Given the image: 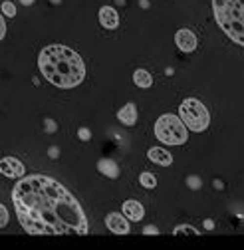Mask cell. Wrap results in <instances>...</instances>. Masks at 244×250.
<instances>
[{"instance_id": "obj_1", "label": "cell", "mask_w": 244, "mask_h": 250, "mask_svg": "<svg viewBox=\"0 0 244 250\" xmlns=\"http://www.w3.org/2000/svg\"><path fill=\"white\" fill-rule=\"evenodd\" d=\"M12 205L22 229L32 236L87 234V216L80 201L48 175H28L12 187Z\"/></svg>"}, {"instance_id": "obj_2", "label": "cell", "mask_w": 244, "mask_h": 250, "mask_svg": "<svg viewBox=\"0 0 244 250\" xmlns=\"http://www.w3.org/2000/svg\"><path fill=\"white\" fill-rule=\"evenodd\" d=\"M38 68L42 76L60 89L78 87L85 80V64L81 56L64 44H50L42 48Z\"/></svg>"}, {"instance_id": "obj_3", "label": "cell", "mask_w": 244, "mask_h": 250, "mask_svg": "<svg viewBox=\"0 0 244 250\" xmlns=\"http://www.w3.org/2000/svg\"><path fill=\"white\" fill-rule=\"evenodd\" d=\"M212 12L223 32L244 46V0H212Z\"/></svg>"}, {"instance_id": "obj_4", "label": "cell", "mask_w": 244, "mask_h": 250, "mask_svg": "<svg viewBox=\"0 0 244 250\" xmlns=\"http://www.w3.org/2000/svg\"><path fill=\"white\" fill-rule=\"evenodd\" d=\"M155 137L163 145H185L189 139V127L175 113H163L155 121Z\"/></svg>"}, {"instance_id": "obj_5", "label": "cell", "mask_w": 244, "mask_h": 250, "mask_svg": "<svg viewBox=\"0 0 244 250\" xmlns=\"http://www.w3.org/2000/svg\"><path fill=\"white\" fill-rule=\"evenodd\" d=\"M179 117L189 127V131H195V133L206 131L208 125H210V113H208L206 105L197 98H187V100L181 102Z\"/></svg>"}, {"instance_id": "obj_6", "label": "cell", "mask_w": 244, "mask_h": 250, "mask_svg": "<svg viewBox=\"0 0 244 250\" xmlns=\"http://www.w3.org/2000/svg\"><path fill=\"white\" fill-rule=\"evenodd\" d=\"M175 44L181 52H185V54H191L197 50V36L193 30L189 28H181L177 30V34H175Z\"/></svg>"}, {"instance_id": "obj_7", "label": "cell", "mask_w": 244, "mask_h": 250, "mask_svg": "<svg viewBox=\"0 0 244 250\" xmlns=\"http://www.w3.org/2000/svg\"><path fill=\"white\" fill-rule=\"evenodd\" d=\"M105 227L115 234H129V230H131L129 218L125 214H119V212H109L105 216Z\"/></svg>"}, {"instance_id": "obj_8", "label": "cell", "mask_w": 244, "mask_h": 250, "mask_svg": "<svg viewBox=\"0 0 244 250\" xmlns=\"http://www.w3.org/2000/svg\"><path fill=\"white\" fill-rule=\"evenodd\" d=\"M0 171L8 179H22L26 175L22 161L16 157H2V161H0Z\"/></svg>"}, {"instance_id": "obj_9", "label": "cell", "mask_w": 244, "mask_h": 250, "mask_svg": "<svg viewBox=\"0 0 244 250\" xmlns=\"http://www.w3.org/2000/svg\"><path fill=\"white\" fill-rule=\"evenodd\" d=\"M98 18H100V24L105 30H115L119 26V14L113 6H102L100 12H98Z\"/></svg>"}, {"instance_id": "obj_10", "label": "cell", "mask_w": 244, "mask_h": 250, "mask_svg": "<svg viewBox=\"0 0 244 250\" xmlns=\"http://www.w3.org/2000/svg\"><path fill=\"white\" fill-rule=\"evenodd\" d=\"M121 208H123V214L129 218L131 223H139V221H143V216H145V207L139 201H133V199L125 201Z\"/></svg>"}, {"instance_id": "obj_11", "label": "cell", "mask_w": 244, "mask_h": 250, "mask_svg": "<svg viewBox=\"0 0 244 250\" xmlns=\"http://www.w3.org/2000/svg\"><path fill=\"white\" fill-rule=\"evenodd\" d=\"M147 157H149V161H153L155 165H161V167H169L173 163V155L161 147H151L147 151Z\"/></svg>"}, {"instance_id": "obj_12", "label": "cell", "mask_w": 244, "mask_h": 250, "mask_svg": "<svg viewBox=\"0 0 244 250\" xmlns=\"http://www.w3.org/2000/svg\"><path fill=\"white\" fill-rule=\"evenodd\" d=\"M117 119L123 123L125 127H133V125L137 123V107H135V104L133 102L125 104L123 107L117 111Z\"/></svg>"}, {"instance_id": "obj_13", "label": "cell", "mask_w": 244, "mask_h": 250, "mask_svg": "<svg viewBox=\"0 0 244 250\" xmlns=\"http://www.w3.org/2000/svg\"><path fill=\"white\" fill-rule=\"evenodd\" d=\"M98 171H100L102 175L109 177V179H117V177H119V167H117V163L111 161V159H102V161L98 163Z\"/></svg>"}, {"instance_id": "obj_14", "label": "cell", "mask_w": 244, "mask_h": 250, "mask_svg": "<svg viewBox=\"0 0 244 250\" xmlns=\"http://www.w3.org/2000/svg\"><path fill=\"white\" fill-rule=\"evenodd\" d=\"M133 82L141 89H147V87L153 85V78H151V74L147 70H135L133 72Z\"/></svg>"}, {"instance_id": "obj_15", "label": "cell", "mask_w": 244, "mask_h": 250, "mask_svg": "<svg viewBox=\"0 0 244 250\" xmlns=\"http://www.w3.org/2000/svg\"><path fill=\"white\" fill-rule=\"evenodd\" d=\"M139 185L141 187H145V189H155L157 187V179H155V175L153 173H141L139 175Z\"/></svg>"}, {"instance_id": "obj_16", "label": "cell", "mask_w": 244, "mask_h": 250, "mask_svg": "<svg viewBox=\"0 0 244 250\" xmlns=\"http://www.w3.org/2000/svg\"><path fill=\"white\" fill-rule=\"evenodd\" d=\"M173 234H187V236H199L201 232L195 229V227H191V225H181V227H177L175 230H173Z\"/></svg>"}, {"instance_id": "obj_17", "label": "cell", "mask_w": 244, "mask_h": 250, "mask_svg": "<svg viewBox=\"0 0 244 250\" xmlns=\"http://www.w3.org/2000/svg\"><path fill=\"white\" fill-rule=\"evenodd\" d=\"M2 14L8 16V18H14V16H16V6H14V2H10V0H4V2H2Z\"/></svg>"}, {"instance_id": "obj_18", "label": "cell", "mask_w": 244, "mask_h": 250, "mask_svg": "<svg viewBox=\"0 0 244 250\" xmlns=\"http://www.w3.org/2000/svg\"><path fill=\"white\" fill-rule=\"evenodd\" d=\"M187 187H189V189H195V191H199L201 187H203V181H201L199 177L191 175V177H187Z\"/></svg>"}, {"instance_id": "obj_19", "label": "cell", "mask_w": 244, "mask_h": 250, "mask_svg": "<svg viewBox=\"0 0 244 250\" xmlns=\"http://www.w3.org/2000/svg\"><path fill=\"white\" fill-rule=\"evenodd\" d=\"M6 225H8V210L4 205H0V227L4 229Z\"/></svg>"}, {"instance_id": "obj_20", "label": "cell", "mask_w": 244, "mask_h": 250, "mask_svg": "<svg viewBox=\"0 0 244 250\" xmlns=\"http://www.w3.org/2000/svg\"><path fill=\"white\" fill-rule=\"evenodd\" d=\"M78 137H80L81 141H89V139H91V131H89L87 127H81V129H78Z\"/></svg>"}, {"instance_id": "obj_21", "label": "cell", "mask_w": 244, "mask_h": 250, "mask_svg": "<svg viewBox=\"0 0 244 250\" xmlns=\"http://www.w3.org/2000/svg\"><path fill=\"white\" fill-rule=\"evenodd\" d=\"M44 125H46V131L48 133H54L56 131V121L54 119H44Z\"/></svg>"}, {"instance_id": "obj_22", "label": "cell", "mask_w": 244, "mask_h": 250, "mask_svg": "<svg viewBox=\"0 0 244 250\" xmlns=\"http://www.w3.org/2000/svg\"><path fill=\"white\" fill-rule=\"evenodd\" d=\"M143 234H159V229L157 227H145L143 229Z\"/></svg>"}, {"instance_id": "obj_23", "label": "cell", "mask_w": 244, "mask_h": 250, "mask_svg": "<svg viewBox=\"0 0 244 250\" xmlns=\"http://www.w3.org/2000/svg\"><path fill=\"white\" fill-rule=\"evenodd\" d=\"M6 36V22L4 18H0V38H4Z\"/></svg>"}, {"instance_id": "obj_24", "label": "cell", "mask_w": 244, "mask_h": 250, "mask_svg": "<svg viewBox=\"0 0 244 250\" xmlns=\"http://www.w3.org/2000/svg\"><path fill=\"white\" fill-rule=\"evenodd\" d=\"M204 229L206 230H212V229H215V223H212V221H204Z\"/></svg>"}, {"instance_id": "obj_25", "label": "cell", "mask_w": 244, "mask_h": 250, "mask_svg": "<svg viewBox=\"0 0 244 250\" xmlns=\"http://www.w3.org/2000/svg\"><path fill=\"white\" fill-rule=\"evenodd\" d=\"M48 153H50V157H58V155H60V151H58L56 147H54V149H50Z\"/></svg>"}, {"instance_id": "obj_26", "label": "cell", "mask_w": 244, "mask_h": 250, "mask_svg": "<svg viewBox=\"0 0 244 250\" xmlns=\"http://www.w3.org/2000/svg\"><path fill=\"white\" fill-rule=\"evenodd\" d=\"M20 2H22L24 6H30V4H34V0H20Z\"/></svg>"}, {"instance_id": "obj_27", "label": "cell", "mask_w": 244, "mask_h": 250, "mask_svg": "<svg viewBox=\"0 0 244 250\" xmlns=\"http://www.w3.org/2000/svg\"><path fill=\"white\" fill-rule=\"evenodd\" d=\"M52 2H54V4H60V0H52Z\"/></svg>"}]
</instances>
